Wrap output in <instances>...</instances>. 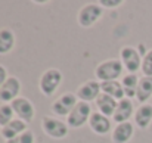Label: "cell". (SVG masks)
<instances>
[{"instance_id":"cell-1","label":"cell","mask_w":152,"mask_h":143,"mask_svg":"<svg viewBox=\"0 0 152 143\" xmlns=\"http://www.w3.org/2000/svg\"><path fill=\"white\" fill-rule=\"evenodd\" d=\"M124 66L120 59H106L95 68V77L99 83L114 81L123 75Z\"/></svg>"},{"instance_id":"cell-2","label":"cell","mask_w":152,"mask_h":143,"mask_svg":"<svg viewBox=\"0 0 152 143\" xmlns=\"http://www.w3.org/2000/svg\"><path fill=\"white\" fill-rule=\"evenodd\" d=\"M62 81H64L62 71L58 69V68H49V69H46L40 75V78H39V89H40V92L45 96L50 97L59 89Z\"/></svg>"},{"instance_id":"cell-3","label":"cell","mask_w":152,"mask_h":143,"mask_svg":"<svg viewBox=\"0 0 152 143\" xmlns=\"http://www.w3.org/2000/svg\"><path fill=\"white\" fill-rule=\"evenodd\" d=\"M93 114L90 103L87 102H80L75 105V108L71 111V114L66 117V124L69 128H81L83 125L89 124L90 115Z\"/></svg>"},{"instance_id":"cell-4","label":"cell","mask_w":152,"mask_h":143,"mask_svg":"<svg viewBox=\"0 0 152 143\" xmlns=\"http://www.w3.org/2000/svg\"><path fill=\"white\" fill-rule=\"evenodd\" d=\"M103 15V7L96 1V3H87L83 7H80L77 21L83 28H90L93 27Z\"/></svg>"},{"instance_id":"cell-5","label":"cell","mask_w":152,"mask_h":143,"mask_svg":"<svg viewBox=\"0 0 152 143\" xmlns=\"http://www.w3.org/2000/svg\"><path fill=\"white\" fill-rule=\"evenodd\" d=\"M142 55L133 46H124L120 50V61L129 74H137L142 68Z\"/></svg>"},{"instance_id":"cell-6","label":"cell","mask_w":152,"mask_h":143,"mask_svg":"<svg viewBox=\"0 0 152 143\" xmlns=\"http://www.w3.org/2000/svg\"><path fill=\"white\" fill-rule=\"evenodd\" d=\"M42 128H43L45 134L52 139H65L69 133V127L66 123H64L58 118L49 117V115L42 118Z\"/></svg>"},{"instance_id":"cell-7","label":"cell","mask_w":152,"mask_h":143,"mask_svg":"<svg viewBox=\"0 0 152 143\" xmlns=\"http://www.w3.org/2000/svg\"><path fill=\"white\" fill-rule=\"evenodd\" d=\"M77 103H78V99L75 93H64L50 103V111L58 117L66 118L71 114V111L75 108Z\"/></svg>"},{"instance_id":"cell-8","label":"cell","mask_w":152,"mask_h":143,"mask_svg":"<svg viewBox=\"0 0 152 143\" xmlns=\"http://www.w3.org/2000/svg\"><path fill=\"white\" fill-rule=\"evenodd\" d=\"M10 105H12V109H13L16 118L22 120L27 124H30L34 120V117H36V108H34V105H33V102L30 99H27L24 96H19Z\"/></svg>"},{"instance_id":"cell-9","label":"cell","mask_w":152,"mask_h":143,"mask_svg":"<svg viewBox=\"0 0 152 143\" xmlns=\"http://www.w3.org/2000/svg\"><path fill=\"white\" fill-rule=\"evenodd\" d=\"M21 81L15 75H9L6 83L0 87V102L1 103H12L21 93Z\"/></svg>"},{"instance_id":"cell-10","label":"cell","mask_w":152,"mask_h":143,"mask_svg":"<svg viewBox=\"0 0 152 143\" xmlns=\"http://www.w3.org/2000/svg\"><path fill=\"white\" fill-rule=\"evenodd\" d=\"M112 118H109V117H106V115H103L101 112H93L92 115H90V120H89V127H90V130L95 133V134H98V136H106V134H109V131H112Z\"/></svg>"},{"instance_id":"cell-11","label":"cell","mask_w":152,"mask_h":143,"mask_svg":"<svg viewBox=\"0 0 152 143\" xmlns=\"http://www.w3.org/2000/svg\"><path fill=\"white\" fill-rule=\"evenodd\" d=\"M102 93L101 89V83L98 80H89L86 83H83L81 86H78L77 92H75V96L80 102H95L98 99V96Z\"/></svg>"},{"instance_id":"cell-12","label":"cell","mask_w":152,"mask_h":143,"mask_svg":"<svg viewBox=\"0 0 152 143\" xmlns=\"http://www.w3.org/2000/svg\"><path fill=\"white\" fill-rule=\"evenodd\" d=\"M134 136V125L133 123H121L115 124V127L111 131V140L112 143H129Z\"/></svg>"},{"instance_id":"cell-13","label":"cell","mask_w":152,"mask_h":143,"mask_svg":"<svg viewBox=\"0 0 152 143\" xmlns=\"http://www.w3.org/2000/svg\"><path fill=\"white\" fill-rule=\"evenodd\" d=\"M134 108H133V102L127 97L118 100L117 109L112 115V121L115 124H121V123H129V120L134 115Z\"/></svg>"},{"instance_id":"cell-14","label":"cell","mask_w":152,"mask_h":143,"mask_svg":"<svg viewBox=\"0 0 152 143\" xmlns=\"http://www.w3.org/2000/svg\"><path fill=\"white\" fill-rule=\"evenodd\" d=\"M27 130H28L27 123H24L19 118H15L12 123H9L7 125H4V127L0 128V136H1V139L4 142H7V140H12V139L18 137L19 134H22Z\"/></svg>"},{"instance_id":"cell-15","label":"cell","mask_w":152,"mask_h":143,"mask_svg":"<svg viewBox=\"0 0 152 143\" xmlns=\"http://www.w3.org/2000/svg\"><path fill=\"white\" fill-rule=\"evenodd\" d=\"M134 125H137L139 128L145 130L151 125L152 123V103H142L136 108L134 115Z\"/></svg>"},{"instance_id":"cell-16","label":"cell","mask_w":152,"mask_h":143,"mask_svg":"<svg viewBox=\"0 0 152 143\" xmlns=\"http://www.w3.org/2000/svg\"><path fill=\"white\" fill-rule=\"evenodd\" d=\"M95 105H96V109L98 112H101L103 115L112 118L115 109H117V105H118V100H115L114 97L105 95V93H101L98 96V99L95 100Z\"/></svg>"},{"instance_id":"cell-17","label":"cell","mask_w":152,"mask_h":143,"mask_svg":"<svg viewBox=\"0 0 152 143\" xmlns=\"http://www.w3.org/2000/svg\"><path fill=\"white\" fill-rule=\"evenodd\" d=\"M16 45V37L15 33L10 28H0V55H9Z\"/></svg>"},{"instance_id":"cell-18","label":"cell","mask_w":152,"mask_h":143,"mask_svg":"<svg viewBox=\"0 0 152 143\" xmlns=\"http://www.w3.org/2000/svg\"><path fill=\"white\" fill-rule=\"evenodd\" d=\"M152 97V77H142L137 84L136 90V100L142 103H148Z\"/></svg>"},{"instance_id":"cell-19","label":"cell","mask_w":152,"mask_h":143,"mask_svg":"<svg viewBox=\"0 0 152 143\" xmlns=\"http://www.w3.org/2000/svg\"><path fill=\"white\" fill-rule=\"evenodd\" d=\"M139 77L137 74H126L121 77V86L124 89V95L127 99H136V90H137V84H139Z\"/></svg>"},{"instance_id":"cell-20","label":"cell","mask_w":152,"mask_h":143,"mask_svg":"<svg viewBox=\"0 0 152 143\" xmlns=\"http://www.w3.org/2000/svg\"><path fill=\"white\" fill-rule=\"evenodd\" d=\"M101 89H102V93L114 97L115 100H121V99L126 97L124 89H123V86H121V81H118V80L101 83Z\"/></svg>"},{"instance_id":"cell-21","label":"cell","mask_w":152,"mask_h":143,"mask_svg":"<svg viewBox=\"0 0 152 143\" xmlns=\"http://www.w3.org/2000/svg\"><path fill=\"white\" fill-rule=\"evenodd\" d=\"M15 118H16V115L12 109V105L10 103H1L0 105V127L7 125Z\"/></svg>"},{"instance_id":"cell-22","label":"cell","mask_w":152,"mask_h":143,"mask_svg":"<svg viewBox=\"0 0 152 143\" xmlns=\"http://www.w3.org/2000/svg\"><path fill=\"white\" fill-rule=\"evenodd\" d=\"M143 77H152V49L148 50V53L142 59V68H140Z\"/></svg>"},{"instance_id":"cell-23","label":"cell","mask_w":152,"mask_h":143,"mask_svg":"<svg viewBox=\"0 0 152 143\" xmlns=\"http://www.w3.org/2000/svg\"><path fill=\"white\" fill-rule=\"evenodd\" d=\"M4 143H36V136H34V133L28 128L27 131H24L22 134H19L18 137H15V139H12V140H7V142Z\"/></svg>"},{"instance_id":"cell-24","label":"cell","mask_w":152,"mask_h":143,"mask_svg":"<svg viewBox=\"0 0 152 143\" xmlns=\"http://www.w3.org/2000/svg\"><path fill=\"white\" fill-rule=\"evenodd\" d=\"M98 3L101 4L103 9L105 7H108V9H117V7H120V6L124 4L123 0H99Z\"/></svg>"},{"instance_id":"cell-25","label":"cell","mask_w":152,"mask_h":143,"mask_svg":"<svg viewBox=\"0 0 152 143\" xmlns=\"http://www.w3.org/2000/svg\"><path fill=\"white\" fill-rule=\"evenodd\" d=\"M9 78V74H7V69L3 66V65H0V87L6 83V80Z\"/></svg>"}]
</instances>
